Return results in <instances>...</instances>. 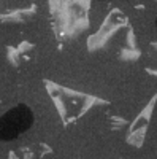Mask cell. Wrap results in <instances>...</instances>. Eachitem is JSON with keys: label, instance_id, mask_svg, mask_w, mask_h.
<instances>
[{"label": "cell", "instance_id": "6da1fadb", "mask_svg": "<svg viewBox=\"0 0 157 159\" xmlns=\"http://www.w3.org/2000/svg\"><path fill=\"white\" fill-rule=\"evenodd\" d=\"M92 0H51V11L57 34L73 38L89 29V8Z\"/></svg>", "mask_w": 157, "mask_h": 159}, {"label": "cell", "instance_id": "7a4b0ae2", "mask_svg": "<svg viewBox=\"0 0 157 159\" xmlns=\"http://www.w3.org/2000/svg\"><path fill=\"white\" fill-rule=\"evenodd\" d=\"M129 25H130V21L125 13L119 8H113L105 18L102 27L94 35L89 37V43H87L89 49L100 51V49L110 48V43L121 34H124Z\"/></svg>", "mask_w": 157, "mask_h": 159}, {"label": "cell", "instance_id": "3957f363", "mask_svg": "<svg viewBox=\"0 0 157 159\" xmlns=\"http://www.w3.org/2000/svg\"><path fill=\"white\" fill-rule=\"evenodd\" d=\"M32 123L33 115L27 105H18L8 110L0 118V140L10 142L18 139L25 130H29Z\"/></svg>", "mask_w": 157, "mask_h": 159}, {"label": "cell", "instance_id": "277c9868", "mask_svg": "<svg viewBox=\"0 0 157 159\" xmlns=\"http://www.w3.org/2000/svg\"><path fill=\"white\" fill-rule=\"evenodd\" d=\"M146 73H149L151 76H155V78H157V67H155V69H151V67H148V69H146Z\"/></svg>", "mask_w": 157, "mask_h": 159}, {"label": "cell", "instance_id": "5b68a950", "mask_svg": "<svg viewBox=\"0 0 157 159\" xmlns=\"http://www.w3.org/2000/svg\"><path fill=\"white\" fill-rule=\"evenodd\" d=\"M151 46H152V49L157 52V40H154V42H151Z\"/></svg>", "mask_w": 157, "mask_h": 159}]
</instances>
